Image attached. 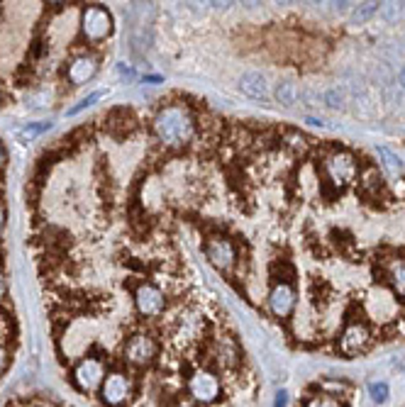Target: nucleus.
<instances>
[{
  "label": "nucleus",
  "mask_w": 405,
  "mask_h": 407,
  "mask_svg": "<svg viewBox=\"0 0 405 407\" xmlns=\"http://www.w3.org/2000/svg\"><path fill=\"white\" fill-rule=\"evenodd\" d=\"M154 132L159 137V142H164L167 146L191 142L193 132H196L191 110L186 105H167V108H161L154 117Z\"/></svg>",
  "instance_id": "nucleus-1"
},
{
  "label": "nucleus",
  "mask_w": 405,
  "mask_h": 407,
  "mask_svg": "<svg viewBox=\"0 0 405 407\" xmlns=\"http://www.w3.org/2000/svg\"><path fill=\"white\" fill-rule=\"evenodd\" d=\"M352 383L337 381V378H325V381H317L303 395L298 407H352Z\"/></svg>",
  "instance_id": "nucleus-2"
},
{
  "label": "nucleus",
  "mask_w": 405,
  "mask_h": 407,
  "mask_svg": "<svg viewBox=\"0 0 405 407\" xmlns=\"http://www.w3.org/2000/svg\"><path fill=\"white\" fill-rule=\"evenodd\" d=\"M376 344V332L371 330L361 317H352L344 322L342 332L337 334V351L347 359L352 356H361L366 351H371V346Z\"/></svg>",
  "instance_id": "nucleus-3"
},
{
  "label": "nucleus",
  "mask_w": 405,
  "mask_h": 407,
  "mask_svg": "<svg viewBox=\"0 0 405 407\" xmlns=\"http://www.w3.org/2000/svg\"><path fill=\"white\" fill-rule=\"evenodd\" d=\"M322 171H325V176H328V180L335 188H344L357 178L359 166H357V159H354L349 151L335 149L332 154L325 156V161H322Z\"/></svg>",
  "instance_id": "nucleus-4"
},
{
  "label": "nucleus",
  "mask_w": 405,
  "mask_h": 407,
  "mask_svg": "<svg viewBox=\"0 0 405 407\" xmlns=\"http://www.w3.org/2000/svg\"><path fill=\"white\" fill-rule=\"evenodd\" d=\"M135 307L144 320H159L167 310V298L156 285L140 283L135 290Z\"/></svg>",
  "instance_id": "nucleus-5"
},
{
  "label": "nucleus",
  "mask_w": 405,
  "mask_h": 407,
  "mask_svg": "<svg viewBox=\"0 0 405 407\" xmlns=\"http://www.w3.org/2000/svg\"><path fill=\"white\" fill-rule=\"evenodd\" d=\"M81 27H84V35L88 41H103L105 37L113 30V17L105 8L100 6H91L84 10V20H81Z\"/></svg>",
  "instance_id": "nucleus-6"
},
{
  "label": "nucleus",
  "mask_w": 405,
  "mask_h": 407,
  "mask_svg": "<svg viewBox=\"0 0 405 407\" xmlns=\"http://www.w3.org/2000/svg\"><path fill=\"white\" fill-rule=\"evenodd\" d=\"M296 288L288 281H279L269 293V310L279 320H288L296 310Z\"/></svg>",
  "instance_id": "nucleus-7"
},
{
  "label": "nucleus",
  "mask_w": 405,
  "mask_h": 407,
  "mask_svg": "<svg viewBox=\"0 0 405 407\" xmlns=\"http://www.w3.org/2000/svg\"><path fill=\"white\" fill-rule=\"evenodd\" d=\"M205 256H208L210 261L220 268V271H229L232 263H234V258H237V254H234V247H232L229 239L213 237V239L205 242Z\"/></svg>",
  "instance_id": "nucleus-8"
},
{
  "label": "nucleus",
  "mask_w": 405,
  "mask_h": 407,
  "mask_svg": "<svg viewBox=\"0 0 405 407\" xmlns=\"http://www.w3.org/2000/svg\"><path fill=\"white\" fill-rule=\"evenodd\" d=\"M239 91L252 100H259V103H266L269 100V83L261 73L249 71L239 78Z\"/></svg>",
  "instance_id": "nucleus-9"
},
{
  "label": "nucleus",
  "mask_w": 405,
  "mask_h": 407,
  "mask_svg": "<svg viewBox=\"0 0 405 407\" xmlns=\"http://www.w3.org/2000/svg\"><path fill=\"white\" fill-rule=\"evenodd\" d=\"M95 71H98V59L81 54V57L73 59L71 66H68V81H71L73 86H81V83H88L91 78L95 76Z\"/></svg>",
  "instance_id": "nucleus-10"
},
{
  "label": "nucleus",
  "mask_w": 405,
  "mask_h": 407,
  "mask_svg": "<svg viewBox=\"0 0 405 407\" xmlns=\"http://www.w3.org/2000/svg\"><path fill=\"white\" fill-rule=\"evenodd\" d=\"M386 276H388L390 288H393L400 298H405V258H390Z\"/></svg>",
  "instance_id": "nucleus-11"
},
{
  "label": "nucleus",
  "mask_w": 405,
  "mask_h": 407,
  "mask_svg": "<svg viewBox=\"0 0 405 407\" xmlns=\"http://www.w3.org/2000/svg\"><path fill=\"white\" fill-rule=\"evenodd\" d=\"M274 98L283 108H293L298 103V98H301V91H298V86L293 81H281L274 91Z\"/></svg>",
  "instance_id": "nucleus-12"
},
{
  "label": "nucleus",
  "mask_w": 405,
  "mask_h": 407,
  "mask_svg": "<svg viewBox=\"0 0 405 407\" xmlns=\"http://www.w3.org/2000/svg\"><path fill=\"white\" fill-rule=\"evenodd\" d=\"M6 407H66L62 402L52 400V397H39V395H27V397H15Z\"/></svg>",
  "instance_id": "nucleus-13"
},
{
  "label": "nucleus",
  "mask_w": 405,
  "mask_h": 407,
  "mask_svg": "<svg viewBox=\"0 0 405 407\" xmlns=\"http://www.w3.org/2000/svg\"><path fill=\"white\" fill-rule=\"evenodd\" d=\"M379 6H381V3H361V6H357L352 10L349 22H352V25H364V22L371 20V17L379 12Z\"/></svg>",
  "instance_id": "nucleus-14"
},
{
  "label": "nucleus",
  "mask_w": 405,
  "mask_h": 407,
  "mask_svg": "<svg viewBox=\"0 0 405 407\" xmlns=\"http://www.w3.org/2000/svg\"><path fill=\"white\" fill-rule=\"evenodd\" d=\"M403 12H405L403 3H381L376 15H379L384 22H398L400 17H403Z\"/></svg>",
  "instance_id": "nucleus-15"
},
{
  "label": "nucleus",
  "mask_w": 405,
  "mask_h": 407,
  "mask_svg": "<svg viewBox=\"0 0 405 407\" xmlns=\"http://www.w3.org/2000/svg\"><path fill=\"white\" fill-rule=\"evenodd\" d=\"M376 151H379L381 164H384L388 171H393V173H400V171H403V159H400L395 151H390L388 146H379Z\"/></svg>",
  "instance_id": "nucleus-16"
},
{
  "label": "nucleus",
  "mask_w": 405,
  "mask_h": 407,
  "mask_svg": "<svg viewBox=\"0 0 405 407\" xmlns=\"http://www.w3.org/2000/svg\"><path fill=\"white\" fill-rule=\"evenodd\" d=\"M52 127V122H37V124H27V127H22L20 132H17V140L20 142H35L37 137H42L47 129Z\"/></svg>",
  "instance_id": "nucleus-17"
},
{
  "label": "nucleus",
  "mask_w": 405,
  "mask_h": 407,
  "mask_svg": "<svg viewBox=\"0 0 405 407\" xmlns=\"http://www.w3.org/2000/svg\"><path fill=\"white\" fill-rule=\"evenodd\" d=\"M322 105H328L330 110H344V105H347L344 91H339V88H328V91L322 93Z\"/></svg>",
  "instance_id": "nucleus-18"
},
{
  "label": "nucleus",
  "mask_w": 405,
  "mask_h": 407,
  "mask_svg": "<svg viewBox=\"0 0 405 407\" xmlns=\"http://www.w3.org/2000/svg\"><path fill=\"white\" fill-rule=\"evenodd\" d=\"M369 395H371V400H374V402L384 405V402L388 400V395H390L388 383H386V381H371L369 383Z\"/></svg>",
  "instance_id": "nucleus-19"
},
{
  "label": "nucleus",
  "mask_w": 405,
  "mask_h": 407,
  "mask_svg": "<svg viewBox=\"0 0 405 407\" xmlns=\"http://www.w3.org/2000/svg\"><path fill=\"white\" fill-rule=\"evenodd\" d=\"M103 95H105V91H95V93H91L88 98H84V100H81V103L73 105V108H68V110H66V115H68V117H73V115H78V113H81V110H86V108H91V105H93V103H98V100L103 98Z\"/></svg>",
  "instance_id": "nucleus-20"
},
{
  "label": "nucleus",
  "mask_w": 405,
  "mask_h": 407,
  "mask_svg": "<svg viewBox=\"0 0 405 407\" xmlns=\"http://www.w3.org/2000/svg\"><path fill=\"white\" fill-rule=\"evenodd\" d=\"M398 86L405 91V66H400V71H398Z\"/></svg>",
  "instance_id": "nucleus-21"
},
{
  "label": "nucleus",
  "mask_w": 405,
  "mask_h": 407,
  "mask_svg": "<svg viewBox=\"0 0 405 407\" xmlns=\"http://www.w3.org/2000/svg\"><path fill=\"white\" fill-rule=\"evenodd\" d=\"M305 122L312 124V127H325V122H322V120H317V117H308Z\"/></svg>",
  "instance_id": "nucleus-22"
},
{
  "label": "nucleus",
  "mask_w": 405,
  "mask_h": 407,
  "mask_svg": "<svg viewBox=\"0 0 405 407\" xmlns=\"http://www.w3.org/2000/svg\"><path fill=\"white\" fill-rule=\"evenodd\" d=\"M286 405V392H279V397H276V407H283Z\"/></svg>",
  "instance_id": "nucleus-23"
},
{
  "label": "nucleus",
  "mask_w": 405,
  "mask_h": 407,
  "mask_svg": "<svg viewBox=\"0 0 405 407\" xmlns=\"http://www.w3.org/2000/svg\"><path fill=\"white\" fill-rule=\"evenodd\" d=\"M8 293V283H6V278H3V276H0V298H3V295Z\"/></svg>",
  "instance_id": "nucleus-24"
},
{
  "label": "nucleus",
  "mask_w": 405,
  "mask_h": 407,
  "mask_svg": "<svg viewBox=\"0 0 405 407\" xmlns=\"http://www.w3.org/2000/svg\"><path fill=\"white\" fill-rule=\"evenodd\" d=\"M6 159H8V154H6V149H3V144H0V166L6 164Z\"/></svg>",
  "instance_id": "nucleus-25"
},
{
  "label": "nucleus",
  "mask_w": 405,
  "mask_h": 407,
  "mask_svg": "<svg viewBox=\"0 0 405 407\" xmlns=\"http://www.w3.org/2000/svg\"><path fill=\"white\" fill-rule=\"evenodd\" d=\"M144 81H147V83H161V78H159V76H147Z\"/></svg>",
  "instance_id": "nucleus-26"
},
{
  "label": "nucleus",
  "mask_w": 405,
  "mask_h": 407,
  "mask_svg": "<svg viewBox=\"0 0 405 407\" xmlns=\"http://www.w3.org/2000/svg\"><path fill=\"white\" fill-rule=\"evenodd\" d=\"M3 225H6V212L0 210V229H3Z\"/></svg>",
  "instance_id": "nucleus-27"
},
{
  "label": "nucleus",
  "mask_w": 405,
  "mask_h": 407,
  "mask_svg": "<svg viewBox=\"0 0 405 407\" xmlns=\"http://www.w3.org/2000/svg\"><path fill=\"white\" fill-rule=\"evenodd\" d=\"M0 98H3V95H0Z\"/></svg>",
  "instance_id": "nucleus-28"
}]
</instances>
